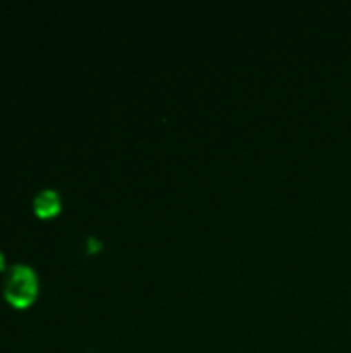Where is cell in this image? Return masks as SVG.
Listing matches in <instances>:
<instances>
[{
  "label": "cell",
  "mask_w": 351,
  "mask_h": 353,
  "mask_svg": "<svg viewBox=\"0 0 351 353\" xmlns=\"http://www.w3.org/2000/svg\"><path fill=\"white\" fill-rule=\"evenodd\" d=\"M33 209L39 217H54L60 211L58 192L56 190H41L33 201Z\"/></svg>",
  "instance_id": "obj_2"
},
{
  "label": "cell",
  "mask_w": 351,
  "mask_h": 353,
  "mask_svg": "<svg viewBox=\"0 0 351 353\" xmlns=\"http://www.w3.org/2000/svg\"><path fill=\"white\" fill-rule=\"evenodd\" d=\"M35 294L37 281L33 271L25 265L12 267L4 283V298L8 300V304H12L14 308H27L35 300Z\"/></svg>",
  "instance_id": "obj_1"
},
{
  "label": "cell",
  "mask_w": 351,
  "mask_h": 353,
  "mask_svg": "<svg viewBox=\"0 0 351 353\" xmlns=\"http://www.w3.org/2000/svg\"><path fill=\"white\" fill-rule=\"evenodd\" d=\"M0 267H2V254H0Z\"/></svg>",
  "instance_id": "obj_4"
},
{
  "label": "cell",
  "mask_w": 351,
  "mask_h": 353,
  "mask_svg": "<svg viewBox=\"0 0 351 353\" xmlns=\"http://www.w3.org/2000/svg\"><path fill=\"white\" fill-rule=\"evenodd\" d=\"M87 244H89V252H95V250H99V242H97V240L89 238V240H87Z\"/></svg>",
  "instance_id": "obj_3"
}]
</instances>
